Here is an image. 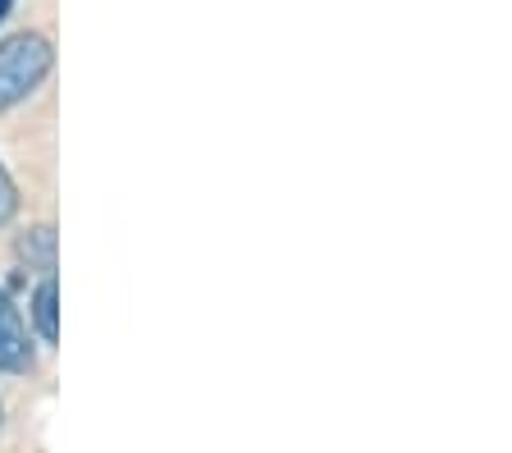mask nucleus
<instances>
[{"mask_svg":"<svg viewBox=\"0 0 512 453\" xmlns=\"http://www.w3.org/2000/svg\"><path fill=\"white\" fill-rule=\"evenodd\" d=\"M55 51L42 33H14L0 42V110L28 101L51 74Z\"/></svg>","mask_w":512,"mask_h":453,"instance_id":"1","label":"nucleus"},{"mask_svg":"<svg viewBox=\"0 0 512 453\" xmlns=\"http://www.w3.org/2000/svg\"><path fill=\"white\" fill-rule=\"evenodd\" d=\"M28 367H32L28 325H23L19 307L10 302V293H0V371H28Z\"/></svg>","mask_w":512,"mask_h":453,"instance_id":"2","label":"nucleus"},{"mask_svg":"<svg viewBox=\"0 0 512 453\" xmlns=\"http://www.w3.org/2000/svg\"><path fill=\"white\" fill-rule=\"evenodd\" d=\"M32 321H37V335L42 344H55L60 339V321H55V275H46L32 293Z\"/></svg>","mask_w":512,"mask_h":453,"instance_id":"3","label":"nucleus"},{"mask_svg":"<svg viewBox=\"0 0 512 453\" xmlns=\"http://www.w3.org/2000/svg\"><path fill=\"white\" fill-rule=\"evenodd\" d=\"M14 211H19V188H14V179L0 165V225H10Z\"/></svg>","mask_w":512,"mask_h":453,"instance_id":"4","label":"nucleus"},{"mask_svg":"<svg viewBox=\"0 0 512 453\" xmlns=\"http://www.w3.org/2000/svg\"><path fill=\"white\" fill-rule=\"evenodd\" d=\"M10 5H14V0H0V19H5V14H10Z\"/></svg>","mask_w":512,"mask_h":453,"instance_id":"5","label":"nucleus"}]
</instances>
